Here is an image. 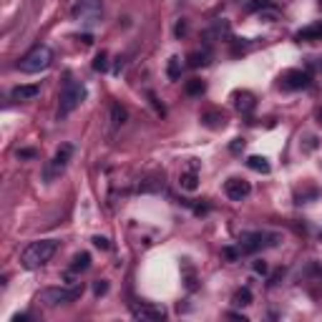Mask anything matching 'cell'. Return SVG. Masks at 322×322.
Listing matches in <instances>:
<instances>
[{"instance_id":"cell-11","label":"cell","mask_w":322,"mask_h":322,"mask_svg":"<svg viewBox=\"0 0 322 322\" xmlns=\"http://www.w3.org/2000/svg\"><path fill=\"white\" fill-rule=\"evenodd\" d=\"M38 93H41V86H38V83H25V86H15V88L10 91V98L23 103V101H33Z\"/></svg>"},{"instance_id":"cell-3","label":"cell","mask_w":322,"mask_h":322,"mask_svg":"<svg viewBox=\"0 0 322 322\" xmlns=\"http://www.w3.org/2000/svg\"><path fill=\"white\" fill-rule=\"evenodd\" d=\"M86 101V86L81 81H65L63 91H61V106H58V116L65 119L68 114H73L81 103Z\"/></svg>"},{"instance_id":"cell-9","label":"cell","mask_w":322,"mask_h":322,"mask_svg":"<svg viewBox=\"0 0 322 322\" xmlns=\"http://www.w3.org/2000/svg\"><path fill=\"white\" fill-rule=\"evenodd\" d=\"M310 83H312L310 73H305V70H300V68L284 70V76H282V86H284V88H290V91H302V88H310Z\"/></svg>"},{"instance_id":"cell-28","label":"cell","mask_w":322,"mask_h":322,"mask_svg":"<svg viewBox=\"0 0 322 322\" xmlns=\"http://www.w3.org/2000/svg\"><path fill=\"white\" fill-rule=\"evenodd\" d=\"M149 98H151V103H154V109H156V114H159V116H164V114H166V109H164V106L159 103V98H156L154 93H149Z\"/></svg>"},{"instance_id":"cell-34","label":"cell","mask_w":322,"mask_h":322,"mask_svg":"<svg viewBox=\"0 0 322 322\" xmlns=\"http://www.w3.org/2000/svg\"><path fill=\"white\" fill-rule=\"evenodd\" d=\"M78 41H83V46H91L93 43V35L91 33H83V35H78Z\"/></svg>"},{"instance_id":"cell-31","label":"cell","mask_w":322,"mask_h":322,"mask_svg":"<svg viewBox=\"0 0 322 322\" xmlns=\"http://www.w3.org/2000/svg\"><path fill=\"white\" fill-rule=\"evenodd\" d=\"M229 149H232V154H239V151L244 149V138H234V144H232Z\"/></svg>"},{"instance_id":"cell-16","label":"cell","mask_w":322,"mask_h":322,"mask_svg":"<svg viewBox=\"0 0 322 322\" xmlns=\"http://www.w3.org/2000/svg\"><path fill=\"white\" fill-rule=\"evenodd\" d=\"M295 38H297V41H317V38H322V23H315V25L300 30Z\"/></svg>"},{"instance_id":"cell-8","label":"cell","mask_w":322,"mask_h":322,"mask_svg":"<svg viewBox=\"0 0 322 322\" xmlns=\"http://www.w3.org/2000/svg\"><path fill=\"white\" fill-rule=\"evenodd\" d=\"M131 315L136 320H144V322L166 320V310L161 305H154V302H136V305H131Z\"/></svg>"},{"instance_id":"cell-35","label":"cell","mask_w":322,"mask_h":322,"mask_svg":"<svg viewBox=\"0 0 322 322\" xmlns=\"http://www.w3.org/2000/svg\"><path fill=\"white\" fill-rule=\"evenodd\" d=\"M229 317H234V320H242V322H247V317H244V315H239V312H232Z\"/></svg>"},{"instance_id":"cell-17","label":"cell","mask_w":322,"mask_h":322,"mask_svg":"<svg viewBox=\"0 0 322 322\" xmlns=\"http://www.w3.org/2000/svg\"><path fill=\"white\" fill-rule=\"evenodd\" d=\"M182 68H184L182 58H179V56H171L169 63H166V76H169L171 81H179V78H182Z\"/></svg>"},{"instance_id":"cell-22","label":"cell","mask_w":322,"mask_h":322,"mask_svg":"<svg viewBox=\"0 0 322 322\" xmlns=\"http://www.w3.org/2000/svg\"><path fill=\"white\" fill-rule=\"evenodd\" d=\"M184 88H187V93H189V96H201V93L206 91V83H204L201 78H189Z\"/></svg>"},{"instance_id":"cell-10","label":"cell","mask_w":322,"mask_h":322,"mask_svg":"<svg viewBox=\"0 0 322 322\" xmlns=\"http://www.w3.org/2000/svg\"><path fill=\"white\" fill-rule=\"evenodd\" d=\"M249 192H252V187H249L247 179L232 176V179H227V184H224V194H227L232 201H242L244 196H249Z\"/></svg>"},{"instance_id":"cell-5","label":"cell","mask_w":322,"mask_h":322,"mask_svg":"<svg viewBox=\"0 0 322 322\" xmlns=\"http://www.w3.org/2000/svg\"><path fill=\"white\" fill-rule=\"evenodd\" d=\"M73 20H78L86 28H93L103 15V0H78L73 5Z\"/></svg>"},{"instance_id":"cell-33","label":"cell","mask_w":322,"mask_h":322,"mask_svg":"<svg viewBox=\"0 0 322 322\" xmlns=\"http://www.w3.org/2000/svg\"><path fill=\"white\" fill-rule=\"evenodd\" d=\"M255 272H257V274H267V262H262V259L255 262Z\"/></svg>"},{"instance_id":"cell-23","label":"cell","mask_w":322,"mask_h":322,"mask_svg":"<svg viewBox=\"0 0 322 322\" xmlns=\"http://www.w3.org/2000/svg\"><path fill=\"white\" fill-rule=\"evenodd\" d=\"M189 65L192 68H201V65L209 63V51H194V53H189Z\"/></svg>"},{"instance_id":"cell-18","label":"cell","mask_w":322,"mask_h":322,"mask_svg":"<svg viewBox=\"0 0 322 322\" xmlns=\"http://www.w3.org/2000/svg\"><path fill=\"white\" fill-rule=\"evenodd\" d=\"M247 166L252 169V171H257V174H269V161L264 159V156H249L247 159Z\"/></svg>"},{"instance_id":"cell-2","label":"cell","mask_w":322,"mask_h":322,"mask_svg":"<svg viewBox=\"0 0 322 322\" xmlns=\"http://www.w3.org/2000/svg\"><path fill=\"white\" fill-rule=\"evenodd\" d=\"M53 63V51L48 48V46H33L20 61H18V68L23 70V73H41V70H46L48 65Z\"/></svg>"},{"instance_id":"cell-19","label":"cell","mask_w":322,"mask_h":322,"mask_svg":"<svg viewBox=\"0 0 322 322\" xmlns=\"http://www.w3.org/2000/svg\"><path fill=\"white\" fill-rule=\"evenodd\" d=\"M111 121H114V126H124L129 121V111L121 103H114L111 106Z\"/></svg>"},{"instance_id":"cell-21","label":"cell","mask_w":322,"mask_h":322,"mask_svg":"<svg viewBox=\"0 0 322 322\" xmlns=\"http://www.w3.org/2000/svg\"><path fill=\"white\" fill-rule=\"evenodd\" d=\"M232 302H234L237 307H247V305H252V292H249V287L237 290V292H234V297H232Z\"/></svg>"},{"instance_id":"cell-29","label":"cell","mask_w":322,"mask_h":322,"mask_svg":"<svg viewBox=\"0 0 322 322\" xmlns=\"http://www.w3.org/2000/svg\"><path fill=\"white\" fill-rule=\"evenodd\" d=\"M222 255H224L227 259H232V262H234V259H239V255H242V252H237V249H232V247H224V249H222Z\"/></svg>"},{"instance_id":"cell-6","label":"cell","mask_w":322,"mask_h":322,"mask_svg":"<svg viewBox=\"0 0 322 322\" xmlns=\"http://www.w3.org/2000/svg\"><path fill=\"white\" fill-rule=\"evenodd\" d=\"M83 295V284H73L70 290L68 287H48L41 292V302L48 305V307H56V305H65V302H73Z\"/></svg>"},{"instance_id":"cell-14","label":"cell","mask_w":322,"mask_h":322,"mask_svg":"<svg viewBox=\"0 0 322 322\" xmlns=\"http://www.w3.org/2000/svg\"><path fill=\"white\" fill-rule=\"evenodd\" d=\"M179 184H182V189H187V192H194V189L199 187V174H196V164H192V169L182 174Z\"/></svg>"},{"instance_id":"cell-13","label":"cell","mask_w":322,"mask_h":322,"mask_svg":"<svg viewBox=\"0 0 322 322\" xmlns=\"http://www.w3.org/2000/svg\"><path fill=\"white\" fill-rule=\"evenodd\" d=\"M201 121H204V126L206 129H224L227 126V119H224V114L222 111H206L204 116H201Z\"/></svg>"},{"instance_id":"cell-1","label":"cell","mask_w":322,"mask_h":322,"mask_svg":"<svg viewBox=\"0 0 322 322\" xmlns=\"http://www.w3.org/2000/svg\"><path fill=\"white\" fill-rule=\"evenodd\" d=\"M56 249H58V242H56V239H38V242H30V244L23 249V255H20V264H23L25 269H38V267H43L46 262H51V257L56 255Z\"/></svg>"},{"instance_id":"cell-26","label":"cell","mask_w":322,"mask_h":322,"mask_svg":"<svg viewBox=\"0 0 322 322\" xmlns=\"http://www.w3.org/2000/svg\"><path fill=\"white\" fill-rule=\"evenodd\" d=\"M269 3H272V0H252V3L247 5V10H252V13H255V10H264Z\"/></svg>"},{"instance_id":"cell-12","label":"cell","mask_w":322,"mask_h":322,"mask_svg":"<svg viewBox=\"0 0 322 322\" xmlns=\"http://www.w3.org/2000/svg\"><path fill=\"white\" fill-rule=\"evenodd\" d=\"M234 106H237V111H239L242 116H249V114L255 111L257 101H255V96H252L249 91H239V93H234Z\"/></svg>"},{"instance_id":"cell-27","label":"cell","mask_w":322,"mask_h":322,"mask_svg":"<svg viewBox=\"0 0 322 322\" xmlns=\"http://www.w3.org/2000/svg\"><path fill=\"white\" fill-rule=\"evenodd\" d=\"M93 244H96L98 249H103V252H106V249H111V242H109L106 237H93Z\"/></svg>"},{"instance_id":"cell-7","label":"cell","mask_w":322,"mask_h":322,"mask_svg":"<svg viewBox=\"0 0 322 322\" xmlns=\"http://www.w3.org/2000/svg\"><path fill=\"white\" fill-rule=\"evenodd\" d=\"M70 156H73V146H70V144H63V146H61V149L53 154V159L46 164V171H43L46 182H53L58 174H63V169L68 166Z\"/></svg>"},{"instance_id":"cell-32","label":"cell","mask_w":322,"mask_h":322,"mask_svg":"<svg viewBox=\"0 0 322 322\" xmlns=\"http://www.w3.org/2000/svg\"><path fill=\"white\" fill-rule=\"evenodd\" d=\"M18 156H20V159H33V156H35V151H33V149H20V151H18Z\"/></svg>"},{"instance_id":"cell-20","label":"cell","mask_w":322,"mask_h":322,"mask_svg":"<svg viewBox=\"0 0 322 322\" xmlns=\"http://www.w3.org/2000/svg\"><path fill=\"white\" fill-rule=\"evenodd\" d=\"M88 264H91V255L88 252H78L73 262H70V272H83V269H88Z\"/></svg>"},{"instance_id":"cell-4","label":"cell","mask_w":322,"mask_h":322,"mask_svg":"<svg viewBox=\"0 0 322 322\" xmlns=\"http://www.w3.org/2000/svg\"><path fill=\"white\" fill-rule=\"evenodd\" d=\"M277 242H279V234H274V232H247L239 237V252L252 255L259 249H267V247H277Z\"/></svg>"},{"instance_id":"cell-24","label":"cell","mask_w":322,"mask_h":322,"mask_svg":"<svg viewBox=\"0 0 322 322\" xmlns=\"http://www.w3.org/2000/svg\"><path fill=\"white\" fill-rule=\"evenodd\" d=\"M93 70H96V73H106V70H109V53L101 51V53L93 58Z\"/></svg>"},{"instance_id":"cell-25","label":"cell","mask_w":322,"mask_h":322,"mask_svg":"<svg viewBox=\"0 0 322 322\" xmlns=\"http://www.w3.org/2000/svg\"><path fill=\"white\" fill-rule=\"evenodd\" d=\"M106 292H109V282H106V279H96V282H93V295H96V297H103Z\"/></svg>"},{"instance_id":"cell-30","label":"cell","mask_w":322,"mask_h":322,"mask_svg":"<svg viewBox=\"0 0 322 322\" xmlns=\"http://www.w3.org/2000/svg\"><path fill=\"white\" fill-rule=\"evenodd\" d=\"M174 33H176V38L187 35V23H184V20H179V23H176V28H174Z\"/></svg>"},{"instance_id":"cell-15","label":"cell","mask_w":322,"mask_h":322,"mask_svg":"<svg viewBox=\"0 0 322 322\" xmlns=\"http://www.w3.org/2000/svg\"><path fill=\"white\" fill-rule=\"evenodd\" d=\"M206 38H209V41H211V38H219V41H222V38H229V23H227V20H217V23L206 30Z\"/></svg>"}]
</instances>
